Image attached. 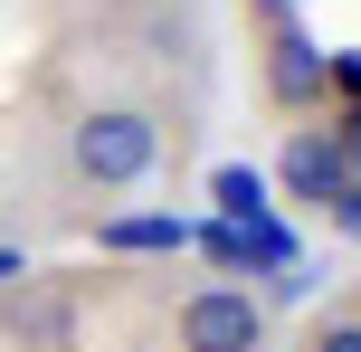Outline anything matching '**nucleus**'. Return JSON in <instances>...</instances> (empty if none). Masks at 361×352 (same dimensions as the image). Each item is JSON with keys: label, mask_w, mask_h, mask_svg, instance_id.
Here are the masks:
<instances>
[{"label": "nucleus", "mask_w": 361, "mask_h": 352, "mask_svg": "<svg viewBox=\"0 0 361 352\" xmlns=\"http://www.w3.org/2000/svg\"><path fill=\"white\" fill-rule=\"evenodd\" d=\"M67 171L86 190H133L162 171V124H152L143 105H86L67 133Z\"/></svg>", "instance_id": "obj_1"}, {"label": "nucleus", "mask_w": 361, "mask_h": 352, "mask_svg": "<svg viewBox=\"0 0 361 352\" xmlns=\"http://www.w3.org/2000/svg\"><path fill=\"white\" fill-rule=\"evenodd\" d=\"M180 352H267V305L247 286H200L180 296Z\"/></svg>", "instance_id": "obj_2"}, {"label": "nucleus", "mask_w": 361, "mask_h": 352, "mask_svg": "<svg viewBox=\"0 0 361 352\" xmlns=\"http://www.w3.org/2000/svg\"><path fill=\"white\" fill-rule=\"evenodd\" d=\"M276 181H286L295 190V200H314V210H333V190H343L352 181V162H343V143H333V124L324 133H295V143H286V162H276Z\"/></svg>", "instance_id": "obj_3"}, {"label": "nucleus", "mask_w": 361, "mask_h": 352, "mask_svg": "<svg viewBox=\"0 0 361 352\" xmlns=\"http://www.w3.org/2000/svg\"><path fill=\"white\" fill-rule=\"evenodd\" d=\"M267 95H276L286 114L324 95V48H314V38L295 29V19H276V38H267Z\"/></svg>", "instance_id": "obj_4"}, {"label": "nucleus", "mask_w": 361, "mask_h": 352, "mask_svg": "<svg viewBox=\"0 0 361 352\" xmlns=\"http://www.w3.org/2000/svg\"><path fill=\"white\" fill-rule=\"evenodd\" d=\"M95 238H105V248H124V257H171V248H190V219H162V210H143V219H105Z\"/></svg>", "instance_id": "obj_5"}, {"label": "nucleus", "mask_w": 361, "mask_h": 352, "mask_svg": "<svg viewBox=\"0 0 361 352\" xmlns=\"http://www.w3.org/2000/svg\"><path fill=\"white\" fill-rule=\"evenodd\" d=\"M209 200H219V219H257V210H267V171L219 162V171H209Z\"/></svg>", "instance_id": "obj_6"}, {"label": "nucleus", "mask_w": 361, "mask_h": 352, "mask_svg": "<svg viewBox=\"0 0 361 352\" xmlns=\"http://www.w3.org/2000/svg\"><path fill=\"white\" fill-rule=\"evenodd\" d=\"M324 95L361 105V48H324Z\"/></svg>", "instance_id": "obj_7"}, {"label": "nucleus", "mask_w": 361, "mask_h": 352, "mask_svg": "<svg viewBox=\"0 0 361 352\" xmlns=\"http://www.w3.org/2000/svg\"><path fill=\"white\" fill-rule=\"evenodd\" d=\"M305 352H361V315H333V324H314V343Z\"/></svg>", "instance_id": "obj_8"}, {"label": "nucleus", "mask_w": 361, "mask_h": 352, "mask_svg": "<svg viewBox=\"0 0 361 352\" xmlns=\"http://www.w3.org/2000/svg\"><path fill=\"white\" fill-rule=\"evenodd\" d=\"M324 219H333V229H343V238L361 248V181H343V190H333V210H324Z\"/></svg>", "instance_id": "obj_9"}, {"label": "nucleus", "mask_w": 361, "mask_h": 352, "mask_svg": "<svg viewBox=\"0 0 361 352\" xmlns=\"http://www.w3.org/2000/svg\"><path fill=\"white\" fill-rule=\"evenodd\" d=\"M333 143H343V162H352V181H361V105L333 114Z\"/></svg>", "instance_id": "obj_10"}, {"label": "nucleus", "mask_w": 361, "mask_h": 352, "mask_svg": "<svg viewBox=\"0 0 361 352\" xmlns=\"http://www.w3.org/2000/svg\"><path fill=\"white\" fill-rule=\"evenodd\" d=\"M10 277H29V257H19V248H0V286H10Z\"/></svg>", "instance_id": "obj_11"}, {"label": "nucleus", "mask_w": 361, "mask_h": 352, "mask_svg": "<svg viewBox=\"0 0 361 352\" xmlns=\"http://www.w3.org/2000/svg\"><path fill=\"white\" fill-rule=\"evenodd\" d=\"M267 19H295V0H267Z\"/></svg>", "instance_id": "obj_12"}]
</instances>
